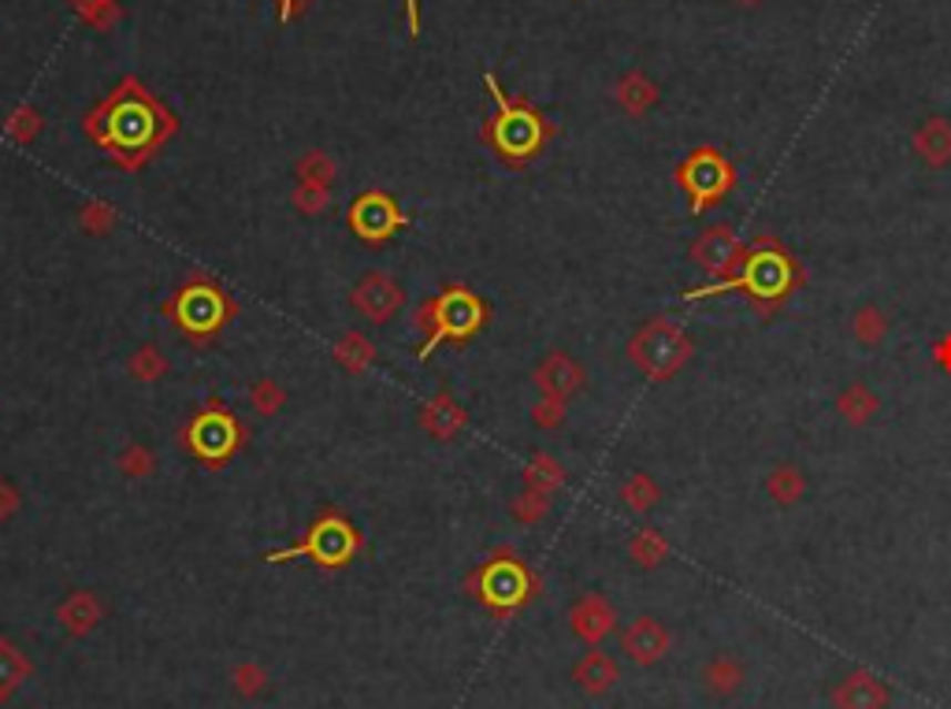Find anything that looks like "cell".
<instances>
[{"label": "cell", "instance_id": "obj_1", "mask_svg": "<svg viewBox=\"0 0 951 709\" xmlns=\"http://www.w3.org/2000/svg\"><path fill=\"white\" fill-rule=\"evenodd\" d=\"M82 131L120 172L139 175L178 134V120L142 79L126 75L82 115Z\"/></svg>", "mask_w": 951, "mask_h": 709}, {"label": "cell", "instance_id": "obj_2", "mask_svg": "<svg viewBox=\"0 0 951 709\" xmlns=\"http://www.w3.org/2000/svg\"><path fill=\"white\" fill-rule=\"evenodd\" d=\"M483 86H488V97L494 104V112L488 115V123H483V131H480L483 145H488L505 167L521 172V167H528L546 145H551L554 123L546 120L532 101L510 97V93L502 90L499 75H491V71L483 75Z\"/></svg>", "mask_w": 951, "mask_h": 709}, {"label": "cell", "instance_id": "obj_3", "mask_svg": "<svg viewBox=\"0 0 951 709\" xmlns=\"http://www.w3.org/2000/svg\"><path fill=\"white\" fill-rule=\"evenodd\" d=\"M161 312L190 346H208L238 320V301L208 271H190L164 298Z\"/></svg>", "mask_w": 951, "mask_h": 709}, {"label": "cell", "instance_id": "obj_4", "mask_svg": "<svg viewBox=\"0 0 951 709\" xmlns=\"http://www.w3.org/2000/svg\"><path fill=\"white\" fill-rule=\"evenodd\" d=\"M461 590L469 595L476 606L488 609L494 620H513L517 613H524L532 602L539 598V584L535 568L517 554L513 546H499L491 549V557L483 565H476L469 576L461 579Z\"/></svg>", "mask_w": 951, "mask_h": 709}, {"label": "cell", "instance_id": "obj_5", "mask_svg": "<svg viewBox=\"0 0 951 709\" xmlns=\"http://www.w3.org/2000/svg\"><path fill=\"white\" fill-rule=\"evenodd\" d=\"M488 323H491V305L472 287H464V282H447L417 312V327L425 331L417 361H428L439 346H469Z\"/></svg>", "mask_w": 951, "mask_h": 709}, {"label": "cell", "instance_id": "obj_6", "mask_svg": "<svg viewBox=\"0 0 951 709\" xmlns=\"http://www.w3.org/2000/svg\"><path fill=\"white\" fill-rule=\"evenodd\" d=\"M365 549H368V543H365L361 527L338 510V505H324V510L313 516V524L305 527V535L298 538V543L272 549V554H264V561H268V565L313 561L316 568H324V573H338V568H350Z\"/></svg>", "mask_w": 951, "mask_h": 709}, {"label": "cell", "instance_id": "obj_7", "mask_svg": "<svg viewBox=\"0 0 951 709\" xmlns=\"http://www.w3.org/2000/svg\"><path fill=\"white\" fill-rule=\"evenodd\" d=\"M246 442H249L246 420L219 398L201 401V405L190 412V420L183 423V431H178V446H183V453L194 458L201 469H208V472L227 469V464L246 450Z\"/></svg>", "mask_w": 951, "mask_h": 709}, {"label": "cell", "instance_id": "obj_8", "mask_svg": "<svg viewBox=\"0 0 951 709\" xmlns=\"http://www.w3.org/2000/svg\"><path fill=\"white\" fill-rule=\"evenodd\" d=\"M799 282V271L796 264L777 242H758V246H747L744 260L739 268L728 275V279H717L710 287H699V290H688L684 301H703V298H717V294H728V290H747L755 301H777Z\"/></svg>", "mask_w": 951, "mask_h": 709}, {"label": "cell", "instance_id": "obj_9", "mask_svg": "<svg viewBox=\"0 0 951 709\" xmlns=\"http://www.w3.org/2000/svg\"><path fill=\"white\" fill-rule=\"evenodd\" d=\"M628 357H632V364H636L643 376L654 379V383H662V379H673L684 364H688L692 338L684 335L681 323H673V320H665V316H662V320L643 323L640 331L632 335Z\"/></svg>", "mask_w": 951, "mask_h": 709}, {"label": "cell", "instance_id": "obj_10", "mask_svg": "<svg viewBox=\"0 0 951 709\" xmlns=\"http://www.w3.org/2000/svg\"><path fill=\"white\" fill-rule=\"evenodd\" d=\"M346 227L354 230V238H361L365 246H387L390 238H398L409 227V216L387 189H365L350 201L346 208Z\"/></svg>", "mask_w": 951, "mask_h": 709}, {"label": "cell", "instance_id": "obj_11", "mask_svg": "<svg viewBox=\"0 0 951 709\" xmlns=\"http://www.w3.org/2000/svg\"><path fill=\"white\" fill-rule=\"evenodd\" d=\"M676 183L684 186V194L692 197V212L699 216V212L717 205V201L733 189L736 172L722 153L710 150V145H703V150H695L688 161L676 167Z\"/></svg>", "mask_w": 951, "mask_h": 709}, {"label": "cell", "instance_id": "obj_12", "mask_svg": "<svg viewBox=\"0 0 951 709\" xmlns=\"http://www.w3.org/2000/svg\"><path fill=\"white\" fill-rule=\"evenodd\" d=\"M350 305L368 323H390L401 312V305H406V290L387 271H368L350 290Z\"/></svg>", "mask_w": 951, "mask_h": 709}, {"label": "cell", "instance_id": "obj_13", "mask_svg": "<svg viewBox=\"0 0 951 709\" xmlns=\"http://www.w3.org/2000/svg\"><path fill=\"white\" fill-rule=\"evenodd\" d=\"M744 238L736 235L728 224H717V227H706L699 238H695L692 246V260L699 264L703 271L710 275H728L739 268V260H744Z\"/></svg>", "mask_w": 951, "mask_h": 709}, {"label": "cell", "instance_id": "obj_14", "mask_svg": "<svg viewBox=\"0 0 951 709\" xmlns=\"http://www.w3.org/2000/svg\"><path fill=\"white\" fill-rule=\"evenodd\" d=\"M673 647V635L669 628L658 620V617H636L621 631V654L632 661V665H658L665 654Z\"/></svg>", "mask_w": 951, "mask_h": 709}, {"label": "cell", "instance_id": "obj_15", "mask_svg": "<svg viewBox=\"0 0 951 709\" xmlns=\"http://www.w3.org/2000/svg\"><path fill=\"white\" fill-rule=\"evenodd\" d=\"M569 628H573V635L580 643H587V647H599L602 639H610L617 628V609L614 602H610L606 595H580L573 602V609H569Z\"/></svg>", "mask_w": 951, "mask_h": 709}, {"label": "cell", "instance_id": "obj_16", "mask_svg": "<svg viewBox=\"0 0 951 709\" xmlns=\"http://www.w3.org/2000/svg\"><path fill=\"white\" fill-rule=\"evenodd\" d=\"M532 379H535V387H539V394H543V398H562V401H569L573 394H580V390H584V379H587V376H584V368H580L569 353H562V349H551V353H546L543 361L535 364Z\"/></svg>", "mask_w": 951, "mask_h": 709}, {"label": "cell", "instance_id": "obj_17", "mask_svg": "<svg viewBox=\"0 0 951 709\" xmlns=\"http://www.w3.org/2000/svg\"><path fill=\"white\" fill-rule=\"evenodd\" d=\"M104 613H109V606H104L93 590H71L57 606V620L63 624V631H68L71 639H86V635L101 628Z\"/></svg>", "mask_w": 951, "mask_h": 709}, {"label": "cell", "instance_id": "obj_18", "mask_svg": "<svg viewBox=\"0 0 951 709\" xmlns=\"http://www.w3.org/2000/svg\"><path fill=\"white\" fill-rule=\"evenodd\" d=\"M829 698L837 709H889V691H884V684L862 669H855L843 676L840 684H832Z\"/></svg>", "mask_w": 951, "mask_h": 709}, {"label": "cell", "instance_id": "obj_19", "mask_svg": "<svg viewBox=\"0 0 951 709\" xmlns=\"http://www.w3.org/2000/svg\"><path fill=\"white\" fill-rule=\"evenodd\" d=\"M464 423H469V412H464V405L453 401L450 390H439V394L420 409V428L439 442H450L453 435H461Z\"/></svg>", "mask_w": 951, "mask_h": 709}, {"label": "cell", "instance_id": "obj_20", "mask_svg": "<svg viewBox=\"0 0 951 709\" xmlns=\"http://www.w3.org/2000/svg\"><path fill=\"white\" fill-rule=\"evenodd\" d=\"M617 676H621L617 661L610 658L606 650H599V647H591L584 658L573 665V684H576L584 695H591V698H602V695L614 691Z\"/></svg>", "mask_w": 951, "mask_h": 709}, {"label": "cell", "instance_id": "obj_21", "mask_svg": "<svg viewBox=\"0 0 951 709\" xmlns=\"http://www.w3.org/2000/svg\"><path fill=\"white\" fill-rule=\"evenodd\" d=\"M30 676H34V661H30V654L0 635V706L12 702L16 691L30 680Z\"/></svg>", "mask_w": 951, "mask_h": 709}, {"label": "cell", "instance_id": "obj_22", "mask_svg": "<svg viewBox=\"0 0 951 709\" xmlns=\"http://www.w3.org/2000/svg\"><path fill=\"white\" fill-rule=\"evenodd\" d=\"M744 680H747V669L733 654H714V658L703 665V687H706V695H714V698H733L739 687H744Z\"/></svg>", "mask_w": 951, "mask_h": 709}, {"label": "cell", "instance_id": "obj_23", "mask_svg": "<svg viewBox=\"0 0 951 709\" xmlns=\"http://www.w3.org/2000/svg\"><path fill=\"white\" fill-rule=\"evenodd\" d=\"M335 361H338V368H342V372L361 376V372H368V368L376 364V346L368 342L361 331H346V335L335 342Z\"/></svg>", "mask_w": 951, "mask_h": 709}, {"label": "cell", "instance_id": "obj_24", "mask_svg": "<svg viewBox=\"0 0 951 709\" xmlns=\"http://www.w3.org/2000/svg\"><path fill=\"white\" fill-rule=\"evenodd\" d=\"M562 483H565V469H562V461L551 458V453H535V458L528 461V469H524L528 491H539V494L551 499L554 491H562Z\"/></svg>", "mask_w": 951, "mask_h": 709}, {"label": "cell", "instance_id": "obj_25", "mask_svg": "<svg viewBox=\"0 0 951 709\" xmlns=\"http://www.w3.org/2000/svg\"><path fill=\"white\" fill-rule=\"evenodd\" d=\"M914 145H918V156H922V161L937 164V167L948 164L951 161V126L944 120H929L922 131H918Z\"/></svg>", "mask_w": 951, "mask_h": 709}, {"label": "cell", "instance_id": "obj_26", "mask_svg": "<svg viewBox=\"0 0 951 709\" xmlns=\"http://www.w3.org/2000/svg\"><path fill=\"white\" fill-rule=\"evenodd\" d=\"M837 409H840V417L848 420V423H855V428H862L866 420H873V412H877V398H873V390H870V387L851 383V387L843 390V394L837 398Z\"/></svg>", "mask_w": 951, "mask_h": 709}, {"label": "cell", "instance_id": "obj_27", "mask_svg": "<svg viewBox=\"0 0 951 709\" xmlns=\"http://www.w3.org/2000/svg\"><path fill=\"white\" fill-rule=\"evenodd\" d=\"M628 557L636 561L640 568H654V565H662V561L669 557V543H665V535H658L654 527H643V532L632 535Z\"/></svg>", "mask_w": 951, "mask_h": 709}, {"label": "cell", "instance_id": "obj_28", "mask_svg": "<svg viewBox=\"0 0 951 709\" xmlns=\"http://www.w3.org/2000/svg\"><path fill=\"white\" fill-rule=\"evenodd\" d=\"M658 483L651 480V475H643V472H636V475H628L625 483H621V502L628 505L632 513H647V510H654V505H658Z\"/></svg>", "mask_w": 951, "mask_h": 709}, {"label": "cell", "instance_id": "obj_29", "mask_svg": "<svg viewBox=\"0 0 951 709\" xmlns=\"http://www.w3.org/2000/svg\"><path fill=\"white\" fill-rule=\"evenodd\" d=\"M766 491L774 494V502H780V505H796V502L802 499V491H807V480H802L799 469H791V464H780V469L769 472Z\"/></svg>", "mask_w": 951, "mask_h": 709}, {"label": "cell", "instance_id": "obj_30", "mask_svg": "<svg viewBox=\"0 0 951 709\" xmlns=\"http://www.w3.org/2000/svg\"><path fill=\"white\" fill-rule=\"evenodd\" d=\"M126 372L139 379V383H156V379L167 376V357H164L153 342H145V346L134 349V357H131V364H126Z\"/></svg>", "mask_w": 951, "mask_h": 709}, {"label": "cell", "instance_id": "obj_31", "mask_svg": "<svg viewBox=\"0 0 951 709\" xmlns=\"http://www.w3.org/2000/svg\"><path fill=\"white\" fill-rule=\"evenodd\" d=\"M884 331H889V320H884V312L877 309V305H862V309L855 312V338H859L862 346H877L884 338Z\"/></svg>", "mask_w": 951, "mask_h": 709}, {"label": "cell", "instance_id": "obj_32", "mask_svg": "<svg viewBox=\"0 0 951 709\" xmlns=\"http://www.w3.org/2000/svg\"><path fill=\"white\" fill-rule=\"evenodd\" d=\"M249 401L260 417H276V412L287 405V390H283L276 379H257V383L249 387Z\"/></svg>", "mask_w": 951, "mask_h": 709}, {"label": "cell", "instance_id": "obj_33", "mask_svg": "<svg viewBox=\"0 0 951 709\" xmlns=\"http://www.w3.org/2000/svg\"><path fill=\"white\" fill-rule=\"evenodd\" d=\"M231 684H235V691L242 698H257L268 691V672H264V665L257 661H242L235 665V672H231Z\"/></svg>", "mask_w": 951, "mask_h": 709}, {"label": "cell", "instance_id": "obj_34", "mask_svg": "<svg viewBox=\"0 0 951 709\" xmlns=\"http://www.w3.org/2000/svg\"><path fill=\"white\" fill-rule=\"evenodd\" d=\"M510 513H513V521H521V524H539L546 513H551V499L524 486V494H517V499L510 502Z\"/></svg>", "mask_w": 951, "mask_h": 709}, {"label": "cell", "instance_id": "obj_35", "mask_svg": "<svg viewBox=\"0 0 951 709\" xmlns=\"http://www.w3.org/2000/svg\"><path fill=\"white\" fill-rule=\"evenodd\" d=\"M79 227L90 230V235H109L115 227V208L101 205V201H90V205L79 208Z\"/></svg>", "mask_w": 951, "mask_h": 709}, {"label": "cell", "instance_id": "obj_36", "mask_svg": "<svg viewBox=\"0 0 951 709\" xmlns=\"http://www.w3.org/2000/svg\"><path fill=\"white\" fill-rule=\"evenodd\" d=\"M298 178H301L305 186H324V189H331L335 167H331V161H327V156L313 153V156H305V161L298 164Z\"/></svg>", "mask_w": 951, "mask_h": 709}, {"label": "cell", "instance_id": "obj_37", "mask_svg": "<svg viewBox=\"0 0 951 709\" xmlns=\"http://www.w3.org/2000/svg\"><path fill=\"white\" fill-rule=\"evenodd\" d=\"M153 453H150V446H142V442H134V446H126L123 450V458H120V469H123V475H131V480H145V475H153Z\"/></svg>", "mask_w": 951, "mask_h": 709}, {"label": "cell", "instance_id": "obj_38", "mask_svg": "<svg viewBox=\"0 0 951 709\" xmlns=\"http://www.w3.org/2000/svg\"><path fill=\"white\" fill-rule=\"evenodd\" d=\"M532 420H535V428H543V431L562 428V423H565V401L562 398H539L535 409H532Z\"/></svg>", "mask_w": 951, "mask_h": 709}, {"label": "cell", "instance_id": "obj_39", "mask_svg": "<svg viewBox=\"0 0 951 709\" xmlns=\"http://www.w3.org/2000/svg\"><path fill=\"white\" fill-rule=\"evenodd\" d=\"M294 205H298V212H305V216H320V212H327V205H331V194H327L324 186H298L294 189Z\"/></svg>", "mask_w": 951, "mask_h": 709}, {"label": "cell", "instance_id": "obj_40", "mask_svg": "<svg viewBox=\"0 0 951 709\" xmlns=\"http://www.w3.org/2000/svg\"><path fill=\"white\" fill-rule=\"evenodd\" d=\"M19 491L8 480H0V521H12V516L19 513Z\"/></svg>", "mask_w": 951, "mask_h": 709}, {"label": "cell", "instance_id": "obj_41", "mask_svg": "<svg viewBox=\"0 0 951 709\" xmlns=\"http://www.w3.org/2000/svg\"><path fill=\"white\" fill-rule=\"evenodd\" d=\"M309 4H313V0H276V8H279V23H290V19H298Z\"/></svg>", "mask_w": 951, "mask_h": 709}, {"label": "cell", "instance_id": "obj_42", "mask_svg": "<svg viewBox=\"0 0 951 709\" xmlns=\"http://www.w3.org/2000/svg\"><path fill=\"white\" fill-rule=\"evenodd\" d=\"M933 357H937V364L944 368V372H951V335H948V338H940L937 349H933Z\"/></svg>", "mask_w": 951, "mask_h": 709}, {"label": "cell", "instance_id": "obj_43", "mask_svg": "<svg viewBox=\"0 0 951 709\" xmlns=\"http://www.w3.org/2000/svg\"><path fill=\"white\" fill-rule=\"evenodd\" d=\"M406 27H409V38L420 34V8H417V0H406Z\"/></svg>", "mask_w": 951, "mask_h": 709}]
</instances>
